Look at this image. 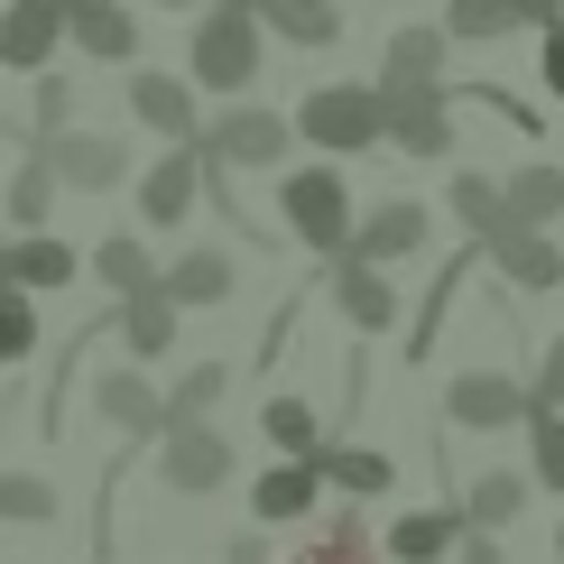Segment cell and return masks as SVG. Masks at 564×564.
<instances>
[{"mask_svg": "<svg viewBox=\"0 0 564 564\" xmlns=\"http://www.w3.org/2000/svg\"><path fill=\"white\" fill-rule=\"evenodd\" d=\"M324 481H334V490H351V500H380V490L398 481V463L380 454V444H324Z\"/></svg>", "mask_w": 564, "mask_h": 564, "instance_id": "83f0119b", "label": "cell"}, {"mask_svg": "<svg viewBox=\"0 0 564 564\" xmlns=\"http://www.w3.org/2000/svg\"><path fill=\"white\" fill-rule=\"evenodd\" d=\"M536 75H546V93L564 102V10L546 19V37H536Z\"/></svg>", "mask_w": 564, "mask_h": 564, "instance_id": "f35d334b", "label": "cell"}, {"mask_svg": "<svg viewBox=\"0 0 564 564\" xmlns=\"http://www.w3.org/2000/svg\"><path fill=\"white\" fill-rule=\"evenodd\" d=\"M454 564H509V546H500L490 528H473V536H463V555H454Z\"/></svg>", "mask_w": 564, "mask_h": 564, "instance_id": "ab89813d", "label": "cell"}, {"mask_svg": "<svg viewBox=\"0 0 564 564\" xmlns=\"http://www.w3.org/2000/svg\"><path fill=\"white\" fill-rule=\"evenodd\" d=\"M481 260L500 269V288H509V296H555V288H564V250L546 241V231H528V223L490 231V241H481Z\"/></svg>", "mask_w": 564, "mask_h": 564, "instance_id": "7c38bea8", "label": "cell"}, {"mask_svg": "<svg viewBox=\"0 0 564 564\" xmlns=\"http://www.w3.org/2000/svg\"><path fill=\"white\" fill-rule=\"evenodd\" d=\"M0 519L10 528H46L56 519V481L46 473H0Z\"/></svg>", "mask_w": 564, "mask_h": 564, "instance_id": "d590c367", "label": "cell"}, {"mask_svg": "<svg viewBox=\"0 0 564 564\" xmlns=\"http://www.w3.org/2000/svg\"><path fill=\"white\" fill-rule=\"evenodd\" d=\"M93 278H102L111 296H139V288H158V269H149V241H139V231H102V241H93Z\"/></svg>", "mask_w": 564, "mask_h": 564, "instance_id": "f1b7e54d", "label": "cell"}, {"mask_svg": "<svg viewBox=\"0 0 564 564\" xmlns=\"http://www.w3.org/2000/svg\"><path fill=\"white\" fill-rule=\"evenodd\" d=\"M380 93H389V149L435 167L454 149V84H380Z\"/></svg>", "mask_w": 564, "mask_h": 564, "instance_id": "52a82bcc", "label": "cell"}, {"mask_svg": "<svg viewBox=\"0 0 564 564\" xmlns=\"http://www.w3.org/2000/svg\"><path fill=\"white\" fill-rule=\"evenodd\" d=\"M334 305H343L351 334H389L398 324V288H389L380 260H334Z\"/></svg>", "mask_w": 564, "mask_h": 564, "instance_id": "d6986e66", "label": "cell"}, {"mask_svg": "<svg viewBox=\"0 0 564 564\" xmlns=\"http://www.w3.org/2000/svg\"><path fill=\"white\" fill-rule=\"evenodd\" d=\"M158 481H167L176 500H223V490L241 481V454H231V435L214 426V416H195V426L158 435Z\"/></svg>", "mask_w": 564, "mask_h": 564, "instance_id": "277c9868", "label": "cell"}, {"mask_svg": "<svg viewBox=\"0 0 564 564\" xmlns=\"http://www.w3.org/2000/svg\"><path fill=\"white\" fill-rule=\"evenodd\" d=\"M65 46V0H10L0 10V65L10 75H46Z\"/></svg>", "mask_w": 564, "mask_h": 564, "instance_id": "5bb4252c", "label": "cell"}, {"mask_svg": "<svg viewBox=\"0 0 564 564\" xmlns=\"http://www.w3.org/2000/svg\"><path fill=\"white\" fill-rule=\"evenodd\" d=\"M528 490H536V473H519V463H509V473H481L473 490H463V519L473 528H519V509H528Z\"/></svg>", "mask_w": 564, "mask_h": 564, "instance_id": "4316f807", "label": "cell"}, {"mask_svg": "<svg viewBox=\"0 0 564 564\" xmlns=\"http://www.w3.org/2000/svg\"><path fill=\"white\" fill-rule=\"evenodd\" d=\"M195 75H158V65H130V84H121V102H130V121L149 130V139H167V149H195L204 139V111H195Z\"/></svg>", "mask_w": 564, "mask_h": 564, "instance_id": "8992f818", "label": "cell"}, {"mask_svg": "<svg viewBox=\"0 0 564 564\" xmlns=\"http://www.w3.org/2000/svg\"><path fill=\"white\" fill-rule=\"evenodd\" d=\"M29 130H37V139H56V130H75V84H65L56 65H46V75H37V102H29Z\"/></svg>", "mask_w": 564, "mask_h": 564, "instance_id": "8d00e7d4", "label": "cell"}, {"mask_svg": "<svg viewBox=\"0 0 564 564\" xmlns=\"http://www.w3.org/2000/svg\"><path fill=\"white\" fill-rule=\"evenodd\" d=\"M555 564H564V528H555Z\"/></svg>", "mask_w": 564, "mask_h": 564, "instance_id": "ee69618b", "label": "cell"}, {"mask_svg": "<svg viewBox=\"0 0 564 564\" xmlns=\"http://www.w3.org/2000/svg\"><path fill=\"white\" fill-rule=\"evenodd\" d=\"M444 214H454L473 241H490V231H509V176H473L463 167L454 185H444Z\"/></svg>", "mask_w": 564, "mask_h": 564, "instance_id": "cb8c5ba5", "label": "cell"}, {"mask_svg": "<svg viewBox=\"0 0 564 564\" xmlns=\"http://www.w3.org/2000/svg\"><path fill=\"white\" fill-rule=\"evenodd\" d=\"M46 158H56V176L75 185V195H111V185H130V139H111V130H56V139H37Z\"/></svg>", "mask_w": 564, "mask_h": 564, "instance_id": "8fae6325", "label": "cell"}, {"mask_svg": "<svg viewBox=\"0 0 564 564\" xmlns=\"http://www.w3.org/2000/svg\"><path fill=\"white\" fill-rule=\"evenodd\" d=\"M37 351V296L19 278H0V370H19Z\"/></svg>", "mask_w": 564, "mask_h": 564, "instance_id": "836d02e7", "label": "cell"}, {"mask_svg": "<svg viewBox=\"0 0 564 564\" xmlns=\"http://www.w3.org/2000/svg\"><path fill=\"white\" fill-rule=\"evenodd\" d=\"M288 149H296V121L269 102H231L223 121H204V158L214 167H288Z\"/></svg>", "mask_w": 564, "mask_h": 564, "instance_id": "5b68a950", "label": "cell"}, {"mask_svg": "<svg viewBox=\"0 0 564 564\" xmlns=\"http://www.w3.org/2000/svg\"><path fill=\"white\" fill-rule=\"evenodd\" d=\"M278 223L296 231V250H315V260H343L351 231H361V204H351L343 167H288V176H278Z\"/></svg>", "mask_w": 564, "mask_h": 564, "instance_id": "6da1fadb", "label": "cell"}, {"mask_svg": "<svg viewBox=\"0 0 564 564\" xmlns=\"http://www.w3.org/2000/svg\"><path fill=\"white\" fill-rule=\"evenodd\" d=\"M296 139H305V149H324V158L380 149V139H389V93L380 84H315L296 102Z\"/></svg>", "mask_w": 564, "mask_h": 564, "instance_id": "3957f363", "label": "cell"}, {"mask_svg": "<svg viewBox=\"0 0 564 564\" xmlns=\"http://www.w3.org/2000/svg\"><path fill=\"white\" fill-rule=\"evenodd\" d=\"M0 195H10V223H19V231H46V214H56V195H65V176H56V158H46V149H29V158H19V176L0 185Z\"/></svg>", "mask_w": 564, "mask_h": 564, "instance_id": "484cf974", "label": "cell"}, {"mask_svg": "<svg viewBox=\"0 0 564 564\" xmlns=\"http://www.w3.org/2000/svg\"><path fill=\"white\" fill-rule=\"evenodd\" d=\"M315 509H324V463L315 454H278L250 481V528H305Z\"/></svg>", "mask_w": 564, "mask_h": 564, "instance_id": "ba28073f", "label": "cell"}, {"mask_svg": "<svg viewBox=\"0 0 564 564\" xmlns=\"http://www.w3.org/2000/svg\"><path fill=\"white\" fill-rule=\"evenodd\" d=\"M0 223H10V195H0ZM0 260H10V241H0Z\"/></svg>", "mask_w": 564, "mask_h": 564, "instance_id": "7bdbcfd3", "label": "cell"}, {"mask_svg": "<svg viewBox=\"0 0 564 564\" xmlns=\"http://www.w3.org/2000/svg\"><path fill=\"white\" fill-rule=\"evenodd\" d=\"M223 564H269V528H250V536H231Z\"/></svg>", "mask_w": 564, "mask_h": 564, "instance_id": "60d3db41", "label": "cell"}, {"mask_svg": "<svg viewBox=\"0 0 564 564\" xmlns=\"http://www.w3.org/2000/svg\"><path fill=\"white\" fill-rule=\"evenodd\" d=\"M426 231H435L426 204H416V195H389V204H370V214H361V231H351L343 260H380V269H389V260H416Z\"/></svg>", "mask_w": 564, "mask_h": 564, "instance_id": "9a60e30c", "label": "cell"}, {"mask_svg": "<svg viewBox=\"0 0 564 564\" xmlns=\"http://www.w3.org/2000/svg\"><path fill=\"white\" fill-rule=\"evenodd\" d=\"M528 408H536V398L509 380V370H463V380H444V416H454V426H473V435L528 426Z\"/></svg>", "mask_w": 564, "mask_h": 564, "instance_id": "30bf717a", "label": "cell"}, {"mask_svg": "<svg viewBox=\"0 0 564 564\" xmlns=\"http://www.w3.org/2000/svg\"><path fill=\"white\" fill-rule=\"evenodd\" d=\"M444 46H454V29H389V56H380V84H444Z\"/></svg>", "mask_w": 564, "mask_h": 564, "instance_id": "603a6c76", "label": "cell"}, {"mask_svg": "<svg viewBox=\"0 0 564 564\" xmlns=\"http://www.w3.org/2000/svg\"><path fill=\"white\" fill-rule=\"evenodd\" d=\"M555 10H564V0H555Z\"/></svg>", "mask_w": 564, "mask_h": 564, "instance_id": "f6af8a7d", "label": "cell"}, {"mask_svg": "<svg viewBox=\"0 0 564 564\" xmlns=\"http://www.w3.org/2000/svg\"><path fill=\"white\" fill-rule=\"evenodd\" d=\"M250 10H260V29L288 37V46H334V37H343V10H334V0H250Z\"/></svg>", "mask_w": 564, "mask_h": 564, "instance_id": "d4e9b609", "label": "cell"}, {"mask_svg": "<svg viewBox=\"0 0 564 564\" xmlns=\"http://www.w3.org/2000/svg\"><path fill=\"white\" fill-rule=\"evenodd\" d=\"M65 46L93 56V65H130L139 56V19L121 0H65Z\"/></svg>", "mask_w": 564, "mask_h": 564, "instance_id": "e0dca14e", "label": "cell"}, {"mask_svg": "<svg viewBox=\"0 0 564 564\" xmlns=\"http://www.w3.org/2000/svg\"><path fill=\"white\" fill-rule=\"evenodd\" d=\"M555 214H564V167H519V176H509V223L546 231Z\"/></svg>", "mask_w": 564, "mask_h": 564, "instance_id": "d6a6232c", "label": "cell"}, {"mask_svg": "<svg viewBox=\"0 0 564 564\" xmlns=\"http://www.w3.org/2000/svg\"><path fill=\"white\" fill-rule=\"evenodd\" d=\"M176 324H185V305H176L167 288L121 296V343H130V361H167V351H176Z\"/></svg>", "mask_w": 564, "mask_h": 564, "instance_id": "44dd1931", "label": "cell"}, {"mask_svg": "<svg viewBox=\"0 0 564 564\" xmlns=\"http://www.w3.org/2000/svg\"><path fill=\"white\" fill-rule=\"evenodd\" d=\"M223 398H231V361H195L185 380L167 389V426H195V416H223Z\"/></svg>", "mask_w": 564, "mask_h": 564, "instance_id": "1f68e13d", "label": "cell"}, {"mask_svg": "<svg viewBox=\"0 0 564 564\" xmlns=\"http://www.w3.org/2000/svg\"><path fill=\"white\" fill-rule=\"evenodd\" d=\"M158 10H214V0H158Z\"/></svg>", "mask_w": 564, "mask_h": 564, "instance_id": "b9f144b4", "label": "cell"}, {"mask_svg": "<svg viewBox=\"0 0 564 564\" xmlns=\"http://www.w3.org/2000/svg\"><path fill=\"white\" fill-rule=\"evenodd\" d=\"M380 555H389V546H370L361 519L343 509V519H324L315 536H296V555H288V564H380Z\"/></svg>", "mask_w": 564, "mask_h": 564, "instance_id": "f546056e", "label": "cell"}, {"mask_svg": "<svg viewBox=\"0 0 564 564\" xmlns=\"http://www.w3.org/2000/svg\"><path fill=\"white\" fill-rule=\"evenodd\" d=\"M260 426H269V444H278V454H324V416L305 408L296 389H269V408H260Z\"/></svg>", "mask_w": 564, "mask_h": 564, "instance_id": "4dcf8cb0", "label": "cell"}, {"mask_svg": "<svg viewBox=\"0 0 564 564\" xmlns=\"http://www.w3.org/2000/svg\"><path fill=\"white\" fill-rule=\"evenodd\" d=\"M463 536H473V519H463V500H444V509H398L389 519V564H444V555H463Z\"/></svg>", "mask_w": 564, "mask_h": 564, "instance_id": "2e32d148", "label": "cell"}, {"mask_svg": "<svg viewBox=\"0 0 564 564\" xmlns=\"http://www.w3.org/2000/svg\"><path fill=\"white\" fill-rule=\"evenodd\" d=\"M195 204H204V139H195V149L149 158V176H139V223H149V231H176Z\"/></svg>", "mask_w": 564, "mask_h": 564, "instance_id": "4fadbf2b", "label": "cell"}, {"mask_svg": "<svg viewBox=\"0 0 564 564\" xmlns=\"http://www.w3.org/2000/svg\"><path fill=\"white\" fill-rule=\"evenodd\" d=\"M555 0H444V29L454 46H490V37H519V29H546Z\"/></svg>", "mask_w": 564, "mask_h": 564, "instance_id": "ac0fdd59", "label": "cell"}, {"mask_svg": "<svg viewBox=\"0 0 564 564\" xmlns=\"http://www.w3.org/2000/svg\"><path fill=\"white\" fill-rule=\"evenodd\" d=\"M528 398H536V408H564V334L546 343V361H536V380H528Z\"/></svg>", "mask_w": 564, "mask_h": 564, "instance_id": "74e56055", "label": "cell"}, {"mask_svg": "<svg viewBox=\"0 0 564 564\" xmlns=\"http://www.w3.org/2000/svg\"><path fill=\"white\" fill-rule=\"evenodd\" d=\"M260 10L250 0H214V10L195 19V46H185V75L204 93H250L260 84Z\"/></svg>", "mask_w": 564, "mask_h": 564, "instance_id": "7a4b0ae2", "label": "cell"}, {"mask_svg": "<svg viewBox=\"0 0 564 564\" xmlns=\"http://www.w3.org/2000/svg\"><path fill=\"white\" fill-rule=\"evenodd\" d=\"M93 408H102L121 435H139V444L167 435V389H149V361H111V370H93Z\"/></svg>", "mask_w": 564, "mask_h": 564, "instance_id": "9c48e42d", "label": "cell"}, {"mask_svg": "<svg viewBox=\"0 0 564 564\" xmlns=\"http://www.w3.org/2000/svg\"><path fill=\"white\" fill-rule=\"evenodd\" d=\"M528 473L564 500V408H528Z\"/></svg>", "mask_w": 564, "mask_h": 564, "instance_id": "e575fe53", "label": "cell"}, {"mask_svg": "<svg viewBox=\"0 0 564 564\" xmlns=\"http://www.w3.org/2000/svg\"><path fill=\"white\" fill-rule=\"evenodd\" d=\"M158 288L195 315V305H223L231 288H241V269H231V250H176V260L158 269Z\"/></svg>", "mask_w": 564, "mask_h": 564, "instance_id": "ffe728a7", "label": "cell"}, {"mask_svg": "<svg viewBox=\"0 0 564 564\" xmlns=\"http://www.w3.org/2000/svg\"><path fill=\"white\" fill-rule=\"evenodd\" d=\"M0 278H19L29 296L75 288V241H56V231H19V241H10V260H0Z\"/></svg>", "mask_w": 564, "mask_h": 564, "instance_id": "7402d4cb", "label": "cell"}]
</instances>
